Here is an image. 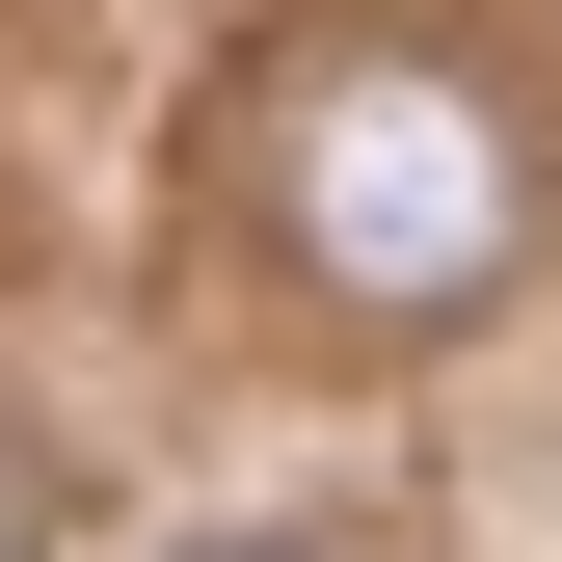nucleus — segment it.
I'll use <instances>...</instances> for the list:
<instances>
[{"label": "nucleus", "mask_w": 562, "mask_h": 562, "mask_svg": "<svg viewBox=\"0 0 562 562\" xmlns=\"http://www.w3.org/2000/svg\"><path fill=\"white\" fill-rule=\"evenodd\" d=\"M268 215H295V268H322V295L456 322V295H509L536 188H509V134H482L429 54H295V81H268Z\"/></svg>", "instance_id": "1"}, {"label": "nucleus", "mask_w": 562, "mask_h": 562, "mask_svg": "<svg viewBox=\"0 0 562 562\" xmlns=\"http://www.w3.org/2000/svg\"><path fill=\"white\" fill-rule=\"evenodd\" d=\"M188 562H322V536H188Z\"/></svg>", "instance_id": "2"}, {"label": "nucleus", "mask_w": 562, "mask_h": 562, "mask_svg": "<svg viewBox=\"0 0 562 562\" xmlns=\"http://www.w3.org/2000/svg\"><path fill=\"white\" fill-rule=\"evenodd\" d=\"M0 562H27V536H0Z\"/></svg>", "instance_id": "3"}]
</instances>
